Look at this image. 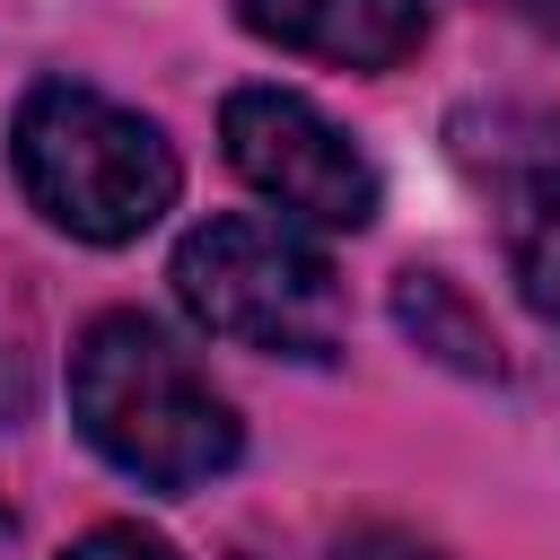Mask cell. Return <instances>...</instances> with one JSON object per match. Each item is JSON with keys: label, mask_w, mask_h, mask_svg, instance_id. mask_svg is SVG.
Instances as JSON below:
<instances>
[{"label": "cell", "mask_w": 560, "mask_h": 560, "mask_svg": "<svg viewBox=\"0 0 560 560\" xmlns=\"http://www.w3.org/2000/svg\"><path fill=\"white\" fill-rule=\"evenodd\" d=\"M70 420L79 438L140 490L184 499L245 455L236 402L158 315H96L70 350Z\"/></svg>", "instance_id": "1"}, {"label": "cell", "mask_w": 560, "mask_h": 560, "mask_svg": "<svg viewBox=\"0 0 560 560\" xmlns=\"http://www.w3.org/2000/svg\"><path fill=\"white\" fill-rule=\"evenodd\" d=\"M9 166H18V192L79 245H131L184 192L175 140L88 79H35L18 96Z\"/></svg>", "instance_id": "2"}, {"label": "cell", "mask_w": 560, "mask_h": 560, "mask_svg": "<svg viewBox=\"0 0 560 560\" xmlns=\"http://www.w3.org/2000/svg\"><path fill=\"white\" fill-rule=\"evenodd\" d=\"M175 298L201 332L262 350V359H306L324 368L350 332V298L341 271L324 262L315 236H298L289 219H201L175 245Z\"/></svg>", "instance_id": "3"}, {"label": "cell", "mask_w": 560, "mask_h": 560, "mask_svg": "<svg viewBox=\"0 0 560 560\" xmlns=\"http://www.w3.org/2000/svg\"><path fill=\"white\" fill-rule=\"evenodd\" d=\"M219 149L280 219H306V228H368L385 201L376 158L298 88H236L219 105Z\"/></svg>", "instance_id": "4"}, {"label": "cell", "mask_w": 560, "mask_h": 560, "mask_svg": "<svg viewBox=\"0 0 560 560\" xmlns=\"http://www.w3.org/2000/svg\"><path fill=\"white\" fill-rule=\"evenodd\" d=\"M245 35L332 61V70H394L429 35V0H236Z\"/></svg>", "instance_id": "5"}, {"label": "cell", "mask_w": 560, "mask_h": 560, "mask_svg": "<svg viewBox=\"0 0 560 560\" xmlns=\"http://www.w3.org/2000/svg\"><path fill=\"white\" fill-rule=\"evenodd\" d=\"M508 262L525 280V306L560 332V149L508 175Z\"/></svg>", "instance_id": "6"}, {"label": "cell", "mask_w": 560, "mask_h": 560, "mask_svg": "<svg viewBox=\"0 0 560 560\" xmlns=\"http://www.w3.org/2000/svg\"><path fill=\"white\" fill-rule=\"evenodd\" d=\"M394 315H402V332L429 350V359H446V368H464V376H499V332L472 315V298L446 280V271H402L394 280Z\"/></svg>", "instance_id": "7"}, {"label": "cell", "mask_w": 560, "mask_h": 560, "mask_svg": "<svg viewBox=\"0 0 560 560\" xmlns=\"http://www.w3.org/2000/svg\"><path fill=\"white\" fill-rule=\"evenodd\" d=\"M332 560H446V551L420 542V534H402V525H359V534L332 542Z\"/></svg>", "instance_id": "8"}, {"label": "cell", "mask_w": 560, "mask_h": 560, "mask_svg": "<svg viewBox=\"0 0 560 560\" xmlns=\"http://www.w3.org/2000/svg\"><path fill=\"white\" fill-rule=\"evenodd\" d=\"M52 560H175L158 534H140V525H96V534H79L70 551H52Z\"/></svg>", "instance_id": "9"}, {"label": "cell", "mask_w": 560, "mask_h": 560, "mask_svg": "<svg viewBox=\"0 0 560 560\" xmlns=\"http://www.w3.org/2000/svg\"><path fill=\"white\" fill-rule=\"evenodd\" d=\"M18 411H26V368H18V350L0 341V429H9Z\"/></svg>", "instance_id": "10"}, {"label": "cell", "mask_w": 560, "mask_h": 560, "mask_svg": "<svg viewBox=\"0 0 560 560\" xmlns=\"http://www.w3.org/2000/svg\"><path fill=\"white\" fill-rule=\"evenodd\" d=\"M508 9H516V18H525V26H542V35H551V44H560V0H508Z\"/></svg>", "instance_id": "11"}, {"label": "cell", "mask_w": 560, "mask_h": 560, "mask_svg": "<svg viewBox=\"0 0 560 560\" xmlns=\"http://www.w3.org/2000/svg\"><path fill=\"white\" fill-rule=\"evenodd\" d=\"M0 542H9V508H0Z\"/></svg>", "instance_id": "12"}]
</instances>
